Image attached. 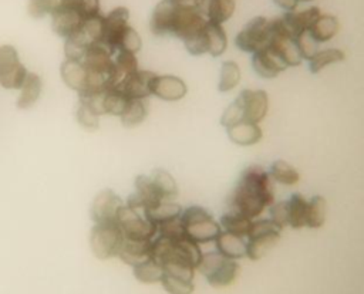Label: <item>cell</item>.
Segmentation results:
<instances>
[{"label":"cell","mask_w":364,"mask_h":294,"mask_svg":"<svg viewBox=\"0 0 364 294\" xmlns=\"http://www.w3.org/2000/svg\"><path fill=\"white\" fill-rule=\"evenodd\" d=\"M206 21L199 10L176 6L171 0H162L152 11L149 28L155 36L172 34L181 38L191 54L200 55L208 53Z\"/></svg>","instance_id":"obj_1"},{"label":"cell","mask_w":364,"mask_h":294,"mask_svg":"<svg viewBox=\"0 0 364 294\" xmlns=\"http://www.w3.org/2000/svg\"><path fill=\"white\" fill-rule=\"evenodd\" d=\"M273 200L274 190L270 173L262 166L253 165L242 172L235 189L228 197V207L233 213L255 219L266 207L272 206Z\"/></svg>","instance_id":"obj_2"},{"label":"cell","mask_w":364,"mask_h":294,"mask_svg":"<svg viewBox=\"0 0 364 294\" xmlns=\"http://www.w3.org/2000/svg\"><path fill=\"white\" fill-rule=\"evenodd\" d=\"M269 109V98L263 89H243L239 97L225 109L220 124L228 128L236 122L247 121L259 124Z\"/></svg>","instance_id":"obj_3"},{"label":"cell","mask_w":364,"mask_h":294,"mask_svg":"<svg viewBox=\"0 0 364 294\" xmlns=\"http://www.w3.org/2000/svg\"><path fill=\"white\" fill-rule=\"evenodd\" d=\"M181 223L185 234L198 244L213 241L220 233V224L200 206H191L181 213Z\"/></svg>","instance_id":"obj_4"},{"label":"cell","mask_w":364,"mask_h":294,"mask_svg":"<svg viewBox=\"0 0 364 294\" xmlns=\"http://www.w3.org/2000/svg\"><path fill=\"white\" fill-rule=\"evenodd\" d=\"M198 270L212 287H228L236 280L240 267L235 260L222 256L219 251H209L202 254Z\"/></svg>","instance_id":"obj_5"},{"label":"cell","mask_w":364,"mask_h":294,"mask_svg":"<svg viewBox=\"0 0 364 294\" xmlns=\"http://www.w3.org/2000/svg\"><path fill=\"white\" fill-rule=\"evenodd\" d=\"M282 227L272 219L252 222L246 241V257L250 260L262 258L280 239Z\"/></svg>","instance_id":"obj_6"},{"label":"cell","mask_w":364,"mask_h":294,"mask_svg":"<svg viewBox=\"0 0 364 294\" xmlns=\"http://www.w3.org/2000/svg\"><path fill=\"white\" fill-rule=\"evenodd\" d=\"M124 241L122 232L115 222L95 223L90 234V246L97 258L107 260L118 256L119 247Z\"/></svg>","instance_id":"obj_7"},{"label":"cell","mask_w":364,"mask_h":294,"mask_svg":"<svg viewBox=\"0 0 364 294\" xmlns=\"http://www.w3.org/2000/svg\"><path fill=\"white\" fill-rule=\"evenodd\" d=\"M117 224L119 226L124 239L131 240H152L158 233V227L149 222L145 216L142 217L138 210L122 205L117 213Z\"/></svg>","instance_id":"obj_8"},{"label":"cell","mask_w":364,"mask_h":294,"mask_svg":"<svg viewBox=\"0 0 364 294\" xmlns=\"http://www.w3.org/2000/svg\"><path fill=\"white\" fill-rule=\"evenodd\" d=\"M27 74L17 50L10 44L0 45V85L7 89H20Z\"/></svg>","instance_id":"obj_9"},{"label":"cell","mask_w":364,"mask_h":294,"mask_svg":"<svg viewBox=\"0 0 364 294\" xmlns=\"http://www.w3.org/2000/svg\"><path fill=\"white\" fill-rule=\"evenodd\" d=\"M112 54L114 51L104 43H91L82 60L88 72L105 78L109 88H112L115 84V62L112 60Z\"/></svg>","instance_id":"obj_10"},{"label":"cell","mask_w":364,"mask_h":294,"mask_svg":"<svg viewBox=\"0 0 364 294\" xmlns=\"http://www.w3.org/2000/svg\"><path fill=\"white\" fill-rule=\"evenodd\" d=\"M270 37V20L263 16L252 18L236 36L235 44L239 50L255 53L264 47Z\"/></svg>","instance_id":"obj_11"},{"label":"cell","mask_w":364,"mask_h":294,"mask_svg":"<svg viewBox=\"0 0 364 294\" xmlns=\"http://www.w3.org/2000/svg\"><path fill=\"white\" fill-rule=\"evenodd\" d=\"M82 23L84 17L65 1H63V4L51 14L53 30L64 38H70L77 34L81 30Z\"/></svg>","instance_id":"obj_12"},{"label":"cell","mask_w":364,"mask_h":294,"mask_svg":"<svg viewBox=\"0 0 364 294\" xmlns=\"http://www.w3.org/2000/svg\"><path fill=\"white\" fill-rule=\"evenodd\" d=\"M124 205L122 199L112 190L105 189L100 192L91 206V217L95 223L115 222L119 207Z\"/></svg>","instance_id":"obj_13"},{"label":"cell","mask_w":364,"mask_h":294,"mask_svg":"<svg viewBox=\"0 0 364 294\" xmlns=\"http://www.w3.org/2000/svg\"><path fill=\"white\" fill-rule=\"evenodd\" d=\"M129 11L127 7H115L107 16H104V36L102 41L112 51H117L118 40L128 26Z\"/></svg>","instance_id":"obj_14"},{"label":"cell","mask_w":364,"mask_h":294,"mask_svg":"<svg viewBox=\"0 0 364 294\" xmlns=\"http://www.w3.org/2000/svg\"><path fill=\"white\" fill-rule=\"evenodd\" d=\"M252 65L256 74L263 78H274L287 68L279 54H276L269 45H264L253 53Z\"/></svg>","instance_id":"obj_15"},{"label":"cell","mask_w":364,"mask_h":294,"mask_svg":"<svg viewBox=\"0 0 364 294\" xmlns=\"http://www.w3.org/2000/svg\"><path fill=\"white\" fill-rule=\"evenodd\" d=\"M155 77L152 71L136 70L135 72L127 75L115 88L119 89L128 98L146 99L151 95V81Z\"/></svg>","instance_id":"obj_16"},{"label":"cell","mask_w":364,"mask_h":294,"mask_svg":"<svg viewBox=\"0 0 364 294\" xmlns=\"http://www.w3.org/2000/svg\"><path fill=\"white\" fill-rule=\"evenodd\" d=\"M186 84L175 75H156L151 81V94L165 101H178L185 97Z\"/></svg>","instance_id":"obj_17"},{"label":"cell","mask_w":364,"mask_h":294,"mask_svg":"<svg viewBox=\"0 0 364 294\" xmlns=\"http://www.w3.org/2000/svg\"><path fill=\"white\" fill-rule=\"evenodd\" d=\"M318 7H309L303 11H287L284 16L279 17L284 30L293 37L299 38L301 34L307 33L310 24L314 21V18L320 14Z\"/></svg>","instance_id":"obj_18"},{"label":"cell","mask_w":364,"mask_h":294,"mask_svg":"<svg viewBox=\"0 0 364 294\" xmlns=\"http://www.w3.org/2000/svg\"><path fill=\"white\" fill-rule=\"evenodd\" d=\"M154 240V239H152ZM152 240H131V239H124L118 257L129 264V266H136L151 257L152 253Z\"/></svg>","instance_id":"obj_19"},{"label":"cell","mask_w":364,"mask_h":294,"mask_svg":"<svg viewBox=\"0 0 364 294\" xmlns=\"http://www.w3.org/2000/svg\"><path fill=\"white\" fill-rule=\"evenodd\" d=\"M61 78L67 87L77 91L78 94L87 88L88 71L82 61L75 60H64L61 64Z\"/></svg>","instance_id":"obj_20"},{"label":"cell","mask_w":364,"mask_h":294,"mask_svg":"<svg viewBox=\"0 0 364 294\" xmlns=\"http://www.w3.org/2000/svg\"><path fill=\"white\" fill-rule=\"evenodd\" d=\"M226 131H228L229 139L242 146L257 143L263 135L262 129L259 128L257 124L247 122V121L236 122V124L228 126Z\"/></svg>","instance_id":"obj_21"},{"label":"cell","mask_w":364,"mask_h":294,"mask_svg":"<svg viewBox=\"0 0 364 294\" xmlns=\"http://www.w3.org/2000/svg\"><path fill=\"white\" fill-rule=\"evenodd\" d=\"M215 241H216V250L228 258L236 260L246 256V241H245V237L242 236L229 233L226 230L223 232L220 230Z\"/></svg>","instance_id":"obj_22"},{"label":"cell","mask_w":364,"mask_h":294,"mask_svg":"<svg viewBox=\"0 0 364 294\" xmlns=\"http://www.w3.org/2000/svg\"><path fill=\"white\" fill-rule=\"evenodd\" d=\"M338 31V20L333 14L320 13L310 24L307 34L318 44L331 40Z\"/></svg>","instance_id":"obj_23"},{"label":"cell","mask_w":364,"mask_h":294,"mask_svg":"<svg viewBox=\"0 0 364 294\" xmlns=\"http://www.w3.org/2000/svg\"><path fill=\"white\" fill-rule=\"evenodd\" d=\"M142 212H144V216L158 227L165 222L178 219L182 213V207L178 203H173L171 200H162L158 205L148 207Z\"/></svg>","instance_id":"obj_24"},{"label":"cell","mask_w":364,"mask_h":294,"mask_svg":"<svg viewBox=\"0 0 364 294\" xmlns=\"http://www.w3.org/2000/svg\"><path fill=\"white\" fill-rule=\"evenodd\" d=\"M307 199L300 193H293L289 200H286L287 209V226L293 229H301L306 226L307 219Z\"/></svg>","instance_id":"obj_25"},{"label":"cell","mask_w":364,"mask_h":294,"mask_svg":"<svg viewBox=\"0 0 364 294\" xmlns=\"http://www.w3.org/2000/svg\"><path fill=\"white\" fill-rule=\"evenodd\" d=\"M41 88H43L41 78L34 72H28L21 88H20V97L17 99L18 108L26 109V108L33 107L37 102V99L40 98Z\"/></svg>","instance_id":"obj_26"},{"label":"cell","mask_w":364,"mask_h":294,"mask_svg":"<svg viewBox=\"0 0 364 294\" xmlns=\"http://www.w3.org/2000/svg\"><path fill=\"white\" fill-rule=\"evenodd\" d=\"M205 37L208 43V53L212 57H219L225 53L228 47V38L222 24H216L208 20L205 24Z\"/></svg>","instance_id":"obj_27"},{"label":"cell","mask_w":364,"mask_h":294,"mask_svg":"<svg viewBox=\"0 0 364 294\" xmlns=\"http://www.w3.org/2000/svg\"><path fill=\"white\" fill-rule=\"evenodd\" d=\"M148 107L146 101L141 98H129L124 112L119 115L122 125L125 126H136L146 118Z\"/></svg>","instance_id":"obj_28"},{"label":"cell","mask_w":364,"mask_h":294,"mask_svg":"<svg viewBox=\"0 0 364 294\" xmlns=\"http://www.w3.org/2000/svg\"><path fill=\"white\" fill-rule=\"evenodd\" d=\"M235 13V0H208L206 16L208 20L216 24L228 21Z\"/></svg>","instance_id":"obj_29"},{"label":"cell","mask_w":364,"mask_h":294,"mask_svg":"<svg viewBox=\"0 0 364 294\" xmlns=\"http://www.w3.org/2000/svg\"><path fill=\"white\" fill-rule=\"evenodd\" d=\"M134 276L141 283H146V284L159 283L164 276V268L156 260L149 257L148 260L134 266Z\"/></svg>","instance_id":"obj_30"},{"label":"cell","mask_w":364,"mask_h":294,"mask_svg":"<svg viewBox=\"0 0 364 294\" xmlns=\"http://www.w3.org/2000/svg\"><path fill=\"white\" fill-rule=\"evenodd\" d=\"M151 179L162 197V200H172L178 195V186L175 179L164 169H155L151 173Z\"/></svg>","instance_id":"obj_31"},{"label":"cell","mask_w":364,"mask_h":294,"mask_svg":"<svg viewBox=\"0 0 364 294\" xmlns=\"http://www.w3.org/2000/svg\"><path fill=\"white\" fill-rule=\"evenodd\" d=\"M346 60V53L338 48H327L317 51L310 60H309V67L311 72H318L324 67L334 64V62H341Z\"/></svg>","instance_id":"obj_32"},{"label":"cell","mask_w":364,"mask_h":294,"mask_svg":"<svg viewBox=\"0 0 364 294\" xmlns=\"http://www.w3.org/2000/svg\"><path fill=\"white\" fill-rule=\"evenodd\" d=\"M219 224L223 227V230H226L229 233L246 237L249 233V229L252 226V219L246 217L243 214H239V213L229 212L222 216Z\"/></svg>","instance_id":"obj_33"},{"label":"cell","mask_w":364,"mask_h":294,"mask_svg":"<svg viewBox=\"0 0 364 294\" xmlns=\"http://www.w3.org/2000/svg\"><path fill=\"white\" fill-rule=\"evenodd\" d=\"M128 97H125L119 89L117 88H109L104 92V98H102V111L104 114H109V115H117L119 116L127 104H128Z\"/></svg>","instance_id":"obj_34"},{"label":"cell","mask_w":364,"mask_h":294,"mask_svg":"<svg viewBox=\"0 0 364 294\" xmlns=\"http://www.w3.org/2000/svg\"><path fill=\"white\" fill-rule=\"evenodd\" d=\"M114 62H115V84L112 88H115L127 75L139 70L136 57L132 53L119 51L117 58L114 60Z\"/></svg>","instance_id":"obj_35"},{"label":"cell","mask_w":364,"mask_h":294,"mask_svg":"<svg viewBox=\"0 0 364 294\" xmlns=\"http://www.w3.org/2000/svg\"><path fill=\"white\" fill-rule=\"evenodd\" d=\"M326 222V200L321 196H313L307 202V219L306 226L310 229H318Z\"/></svg>","instance_id":"obj_36"},{"label":"cell","mask_w":364,"mask_h":294,"mask_svg":"<svg viewBox=\"0 0 364 294\" xmlns=\"http://www.w3.org/2000/svg\"><path fill=\"white\" fill-rule=\"evenodd\" d=\"M270 178L279 183L286 186H293L299 182L300 175L299 172L284 160H276L270 168Z\"/></svg>","instance_id":"obj_37"},{"label":"cell","mask_w":364,"mask_h":294,"mask_svg":"<svg viewBox=\"0 0 364 294\" xmlns=\"http://www.w3.org/2000/svg\"><path fill=\"white\" fill-rule=\"evenodd\" d=\"M240 81V68L235 61H225L220 68V78H219V91L228 92L233 89Z\"/></svg>","instance_id":"obj_38"},{"label":"cell","mask_w":364,"mask_h":294,"mask_svg":"<svg viewBox=\"0 0 364 294\" xmlns=\"http://www.w3.org/2000/svg\"><path fill=\"white\" fill-rule=\"evenodd\" d=\"M90 43L88 40L81 34V31H78L77 34H74L70 38H65V44H64V54L67 60H75V61H82L87 53Z\"/></svg>","instance_id":"obj_39"},{"label":"cell","mask_w":364,"mask_h":294,"mask_svg":"<svg viewBox=\"0 0 364 294\" xmlns=\"http://www.w3.org/2000/svg\"><path fill=\"white\" fill-rule=\"evenodd\" d=\"M81 34L88 40V43H101L104 36V16L95 14L84 20L81 27Z\"/></svg>","instance_id":"obj_40"},{"label":"cell","mask_w":364,"mask_h":294,"mask_svg":"<svg viewBox=\"0 0 364 294\" xmlns=\"http://www.w3.org/2000/svg\"><path fill=\"white\" fill-rule=\"evenodd\" d=\"M141 45H142V41H141L139 34L128 24L125 27V30L122 31L119 40H118L117 50L118 51H127V53L136 54L139 51Z\"/></svg>","instance_id":"obj_41"},{"label":"cell","mask_w":364,"mask_h":294,"mask_svg":"<svg viewBox=\"0 0 364 294\" xmlns=\"http://www.w3.org/2000/svg\"><path fill=\"white\" fill-rule=\"evenodd\" d=\"M161 283L169 294H192L193 291V283L181 277L164 274Z\"/></svg>","instance_id":"obj_42"},{"label":"cell","mask_w":364,"mask_h":294,"mask_svg":"<svg viewBox=\"0 0 364 294\" xmlns=\"http://www.w3.org/2000/svg\"><path fill=\"white\" fill-rule=\"evenodd\" d=\"M77 122L88 131H95L100 126V115L92 111L85 102L80 101V105L77 108Z\"/></svg>","instance_id":"obj_43"},{"label":"cell","mask_w":364,"mask_h":294,"mask_svg":"<svg viewBox=\"0 0 364 294\" xmlns=\"http://www.w3.org/2000/svg\"><path fill=\"white\" fill-rule=\"evenodd\" d=\"M64 0H30L28 14L34 18H41L46 14H53Z\"/></svg>","instance_id":"obj_44"},{"label":"cell","mask_w":364,"mask_h":294,"mask_svg":"<svg viewBox=\"0 0 364 294\" xmlns=\"http://www.w3.org/2000/svg\"><path fill=\"white\" fill-rule=\"evenodd\" d=\"M70 6H73L82 17L84 20L100 14V0H64Z\"/></svg>","instance_id":"obj_45"},{"label":"cell","mask_w":364,"mask_h":294,"mask_svg":"<svg viewBox=\"0 0 364 294\" xmlns=\"http://www.w3.org/2000/svg\"><path fill=\"white\" fill-rule=\"evenodd\" d=\"M297 48H299V53H300V55H301V58L303 60H310L318 50V44L307 34V33H304V34H301L297 40Z\"/></svg>","instance_id":"obj_46"},{"label":"cell","mask_w":364,"mask_h":294,"mask_svg":"<svg viewBox=\"0 0 364 294\" xmlns=\"http://www.w3.org/2000/svg\"><path fill=\"white\" fill-rule=\"evenodd\" d=\"M270 219L277 223L282 229L284 226H287V209H286V202H279V203H273L270 206Z\"/></svg>","instance_id":"obj_47"},{"label":"cell","mask_w":364,"mask_h":294,"mask_svg":"<svg viewBox=\"0 0 364 294\" xmlns=\"http://www.w3.org/2000/svg\"><path fill=\"white\" fill-rule=\"evenodd\" d=\"M171 1L176 6L192 9V10H199V11H202V7L206 3V0H171Z\"/></svg>","instance_id":"obj_48"},{"label":"cell","mask_w":364,"mask_h":294,"mask_svg":"<svg viewBox=\"0 0 364 294\" xmlns=\"http://www.w3.org/2000/svg\"><path fill=\"white\" fill-rule=\"evenodd\" d=\"M273 3L286 11H294L299 4V0H273Z\"/></svg>","instance_id":"obj_49"},{"label":"cell","mask_w":364,"mask_h":294,"mask_svg":"<svg viewBox=\"0 0 364 294\" xmlns=\"http://www.w3.org/2000/svg\"><path fill=\"white\" fill-rule=\"evenodd\" d=\"M299 1H313V0H299Z\"/></svg>","instance_id":"obj_50"}]
</instances>
